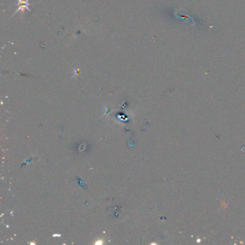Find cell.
Masks as SVG:
<instances>
[{
  "label": "cell",
  "mask_w": 245,
  "mask_h": 245,
  "mask_svg": "<svg viewBox=\"0 0 245 245\" xmlns=\"http://www.w3.org/2000/svg\"><path fill=\"white\" fill-rule=\"evenodd\" d=\"M29 5V3L28 2V0H19V4H18V6H19V8L17 9V11H20V10H22L24 12V10L25 9H28L29 10V8L28 6Z\"/></svg>",
  "instance_id": "cell-1"
}]
</instances>
